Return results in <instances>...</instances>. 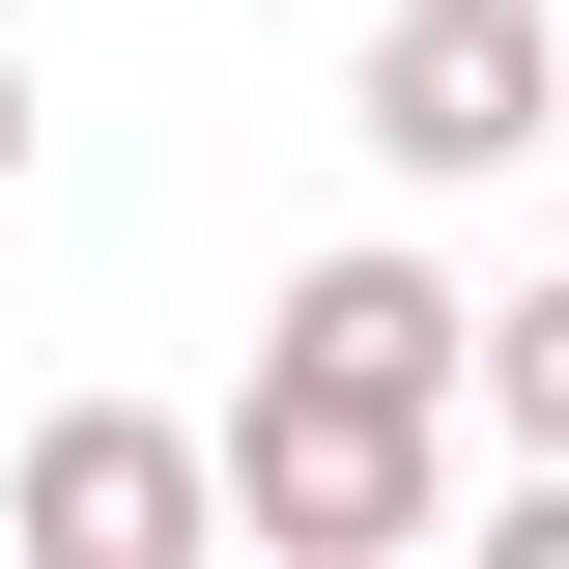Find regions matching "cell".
<instances>
[{
  "instance_id": "obj_1",
  "label": "cell",
  "mask_w": 569,
  "mask_h": 569,
  "mask_svg": "<svg viewBox=\"0 0 569 569\" xmlns=\"http://www.w3.org/2000/svg\"><path fill=\"white\" fill-rule=\"evenodd\" d=\"M427 512H456V399H342V370H284L228 399V541L257 569H399Z\"/></svg>"
},
{
  "instance_id": "obj_2",
  "label": "cell",
  "mask_w": 569,
  "mask_h": 569,
  "mask_svg": "<svg viewBox=\"0 0 569 569\" xmlns=\"http://www.w3.org/2000/svg\"><path fill=\"white\" fill-rule=\"evenodd\" d=\"M342 142L399 171V200H456V171L569 142V29H541V0H399V29L342 58Z\"/></svg>"
},
{
  "instance_id": "obj_3",
  "label": "cell",
  "mask_w": 569,
  "mask_h": 569,
  "mask_svg": "<svg viewBox=\"0 0 569 569\" xmlns=\"http://www.w3.org/2000/svg\"><path fill=\"white\" fill-rule=\"evenodd\" d=\"M0 512H29L58 569H200V541H228V456H200V427H142V399H58Z\"/></svg>"
},
{
  "instance_id": "obj_4",
  "label": "cell",
  "mask_w": 569,
  "mask_h": 569,
  "mask_svg": "<svg viewBox=\"0 0 569 569\" xmlns=\"http://www.w3.org/2000/svg\"><path fill=\"white\" fill-rule=\"evenodd\" d=\"M257 342H284V370H342V399H485V313H456V284H427L399 228H342V257L284 284Z\"/></svg>"
},
{
  "instance_id": "obj_5",
  "label": "cell",
  "mask_w": 569,
  "mask_h": 569,
  "mask_svg": "<svg viewBox=\"0 0 569 569\" xmlns=\"http://www.w3.org/2000/svg\"><path fill=\"white\" fill-rule=\"evenodd\" d=\"M485 399H512V456H569V284H512V313H485Z\"/></svg>"
},
{
  "instance_id": "obj_6",
  "label": "cell",
  "mask_w": 569,
  "mask_h": 569,
  "mask_svg": "<svg viewBox=\"0 0 569 569\" xmlns=\"http://www.w3.org/2000/svg\"><path fill=\"white\" fill-rule=\"evenodd\" d=\"M0 200H29V58H0Z\"/></svg>"
}]
</instances>
